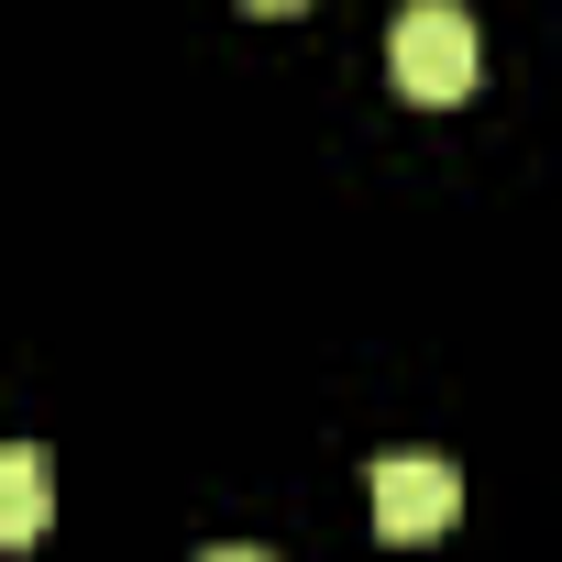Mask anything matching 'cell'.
I'll use <instances>...</instances> for the list:
<instances>
[{
	"instance_id": "cell-4",
	"label": "cell",
	"mask_w": 562,
	"mask_h": 562,
	"mask_svg": "<svg viewBox=\"0 0 562 562\" xmlns=\"http://www.w3.org/2000/svg\"><path fill=\"white\" fill-rule=\"evenodd\" d=\"M199 562H276V551H199Z\"/></svg>"
},
{
	"instance_id": "cell-1",
	"label": "cell",
	"mask_w": 562,
	"mask_h": 562,
	"mask_svg": "<svg viewBox=\"0 0 562 562\" xmlns=\"http://www.w3.org/2000/svg\"><path fill=\"white\" fill-rule=\"evenodd\" d=\"M386 67H397V89H408L419 111L474 100V78H485L474 12H452V0H408V12H397V34H386Z\"/></svg>"
},
{
	"instance_id": "cell-2",
	"label": "cell",
	"mask_w": 562,
	"mask_h": 562,
	"mask_svg": "<svg viewBox=\"0 0 562 562\" xmlns=\"http://www.w3.org/2000/svg\"><path fill=\"white\" fill-rule=\"evenodd\" d=\"M364 496H375V529H386V540H441V529L463 518V474L430 463V452H386Z\"/></svg>"
},
{
	"instance_id": "cell-3",
	"label": "cell",
	"mask_w": 562,
	"mask_h": 562,
	"mask_svg": "<svg viewBox=\"0 0 562 562\" xmlns=\"http://www.w3.org/2000/svg\"><path fill=\"white\" fill-rule=\"evenodd\" d=\"M45 518H56L45 452H34V441H12V452H0V540H12V551H34V540H45Z\"/></svg>"
},
{
	"instance_id": "cell-5",
	"label": "cell",
	"mask_w": 562,
	"mask_h": 562,
	"mask_svg": "<svg viewBox=\"0 0 562 562\" xmlns=\"http://www.w3.org/2000/svg\"><path fill=\"white\" fill-rule=\"evenodd\" d=\"M243 12H299V0H243Z\"/></svg>"
}]
</instances>
